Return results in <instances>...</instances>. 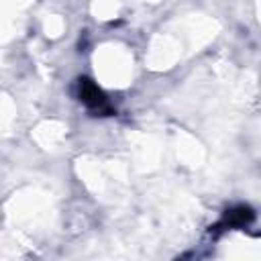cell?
<instances>
[{"label":"cell","instance_id":"6da1fadb","mask_svg":"<svg viewBox=\"0 0 261 261\" xmlns=\"http://www.w3.org/2000/svg\"><path fill=\"white\" fill-rule=\"evenodd\" d=\"M80 94H82V100H84L86 104H90V106H98V104L104 102L102 92H100L94 84H90L88 80H84V84H82V88H80Z\"/></svg>","mask_w":261,"mask_h":261}]
</instances>
